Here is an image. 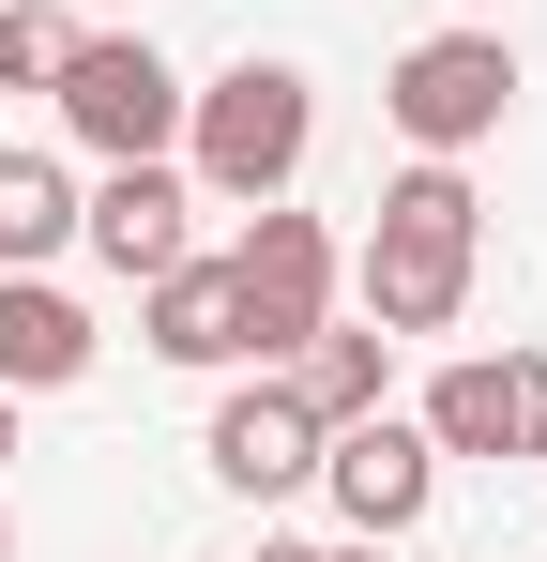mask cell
Returning a JSON list of instances; mask_svg holds the SVG:
<instances>
[{
	"label": "cell",
	"mask_w": 547,
	"mask_h": 562,
	"mask_svg": "<svg viewBox=\"0 0 547 562\" xmlns=\"http://www.w3.org/2000/svg\"><path fill=\"white\" fill-rule=\"evenodd\" d=\"M471 259H487V198H471L456 153H426V168H395V183H380V228L350 244V289H365V319H380V335H456Z\"/></svg>",
	"instance_id": "obj_1"
},
{
	"label": "cell",
	"mask_w": 547,
	"mask_h": 562,
	"mask_svg": "<svg viewBox=\"0 0 547 562\" xmlns=\"http://www.w3.org/2000/svg\"><path fill=\"white\" fill-rule=\"evenodd\" d=\"M304 137H320L304 61H228L213 92H182V183L228 198V213H259V198L304 183Z\"/></svg>",
	"instance_id": "obj_2"
},
{
	"label": "cell",
	"mask_w": 547,
	"mask_h": 562,
	"mask_svg": "<svg viewBox=\"0 0 547 562\" xmlns=\"http://www.w3.org/2000/svg\"><path fill=\"white\" fill-rule=\"evenodd\" d=\"M46 106H62V137H77L91 168H122V153H182V61L153 46V31H77L62 77H46Z\"/></svg>",
	"instance_id": "obj_3"
},
{
	"label": "cell",
	"mask_w": 547,
	"mask_h": 562,
	"mask_svg": "<svg viewBox=\"0 0 547 562\" xmlns=\"http://www.w3.org/2000/svg\"><path fill=\"white\" fill-rule=\"evenodd\" d=\"M517 92H533V61H517L502 31H426V46H395V77H380V122H395L411 153H487Z\"/></svg>",
	"instance_id": "obj_4"
},
{
	"label": "cell",
	"mask_w": 547,
	"mask_h": 562,
	"mask_svg": "<svg viewBox=\"0 0 547 562\" xmlns=\"http://www.w3.org/2000/svg\"><path fill=\"white\" fill-rule=\"evenodd\" d=\"M228 289H244V350H259V366H289V350L335 319V289H350V244H335L320 213L259 198V213H244V244H228Z\"/></svg>",
	"instance_id": "obj_5"
},
{
	"label": "cell",
	"mask_w": 547,
	"mask_h": 562,
	"mask_svg": "<svg viewBox=\"0 0 547 562\" xmlns=\"http://www.w3.org/2000/svg\"><path fill=\"white\" fill-rule=\"evenodd\" d=\"M320 486H335V517H350V532H380V548H395V532L442 502V441L380 395V411H350V426H320Z\"/></svg>",
	"instance_id": "obj_6"
},
{
	"label": "cell",
	"mask_w": 547,
	"mask_h": 562,
	"mask_svg": "<svg viewBox=\"0 0 547 562\" xmlns=\"http://www.w3.org/2000/svg\"><path fill=\"white\" fill-rule=\"evenodd\" d=\"M77 244L107 259V274H168V259H198V183H182V153H122V168H91L77 183Z\"/></svg>",
	"instance_id": "obj_7"
},
{
	"label": "cell",
	"mask_w": 547,
	"mask_h": 562,
	"mask_svg": "<svg viewBox=\"0 0 547 562\" xmlns=\"http://www.w3.org/2000/svg\"><path fill=\"white\" fill-rule=\"evenodd\" d=\"M411 426H426L442 457H547V350H471V366H442Z\"/></svg>",
	"instance_id": "obj_8"
},
{
	"label": "cell",
	"mask_w": 547,
	"mask_h": 562,
	"mask_svg": "<svg viewBox=\"0 0 547 562\" xmlns=\"http://www.w3.org/2000/svg\"><path fill=\"white\" fill-rule=\"evenodd\" d=\"M213 486H244V502H289V486H320V411L289 395V366H259V380H228L213 395Z\"/></svg>",
	"instance_id": "obj_9"
},
{
	"label": "cell",
	"mask_w": 547,
	"mask_h": 562,
	"mask_svg": "<svg viewBox=\"0 0 547 562\" xmlns=\"http://www.w3.org/2000/svg\"><path fill=\"white\" fill-rule=\"evenodd\" d=\"M91 350L107 335H91V304L62 274H0V395H77Z\"/></svg>",
	"instance_id": "obj_10"
},
{
	"label": "cell",
	"mask_w": 547,
	"mask_h": 562,
	"mask_svg": "<svg viewBox=\"0 0 547 562\" xmlns=\"http://www.w3.org/2000/svg\"><path fill=\"white\" fill-rule=\"evenodd\" d=\"M137 335H153L168 366H244V289H228V259H168V274H137Z\"/></svg>",
	"instance_id": "obj_11"
},
{
	"label": "cell",
	"mask_w": 547,
	"mask_h": 562,
	"mask_svg": "<svg viewBox=\"0 0 547 562\" xmlns=\"http://www.w3.org/2000/svg\"><path fill=\"white\" fill-rule=\"evenodd\" d=\"M289 395H304L320 426H350V411H380V395H395V335H380V319H320V335L289 350Z\"/></svg>",
	"instance_id": "obj_12"
},
{
	"label": "cell",
	"mask_w": 547,
	"mask_h": 562,
	"mask_svg": "<svg viewBox=\"0 0 547 562\" xmlns=\"http://www.w3.org/2000/svg\"><path fill=\"white\" fill-rule=\"evenodd\" d=\"M62 244H77V168L15 137V153H0V274H46Z\"/></svg>",
	"instance_id": "obj_13"
},
{
	"label": "cell",
	"mask_w": 547,
	"mask_h": 562,
	"mask_svg": "<svg viewBox=\"0 0 547 562\" xmlns=\"http://www.w3.org/2000/svg\"><path fill=\"white\" fill-rule=\"evenodd\" d=\"M77 46V0H0V92H46Z\"/></svg>",
	"instance_id": "obj_14"
},
{
	"label": "cell",
	"mask_w": 547,
	"mask_h": 562,
	"mask_svg": "<svg viewBox=\"0 0 547 562\" xmlns=\"http://www.w3.org/2000/svg\"><path fill=\"white\" fill-rule=\"evenodd\" d=\"M320 562H395V548H380V532H350V548H320Z\"/></svg>",
	"instance_id": "obj_15"
},
{
	"label": "cell",
	"mask_w": 547,
	"mask_h": 562,
	"mask_svg": "<svg viewBox=\"0 0 547 562\" xmlns=\"http://www.w3.org/2000/svg\"><path fill=\"white\" fill-rule=\"evenodd\" d=\"M244 562H320V548H289V532H259V548H244Z\"/></svg>",
	"instance_id": "obj_16"
},
{
	"label": "cell",
	"mask_w": 547,
	"mask_h": 562,
	"mask_svg": "<svg viewBox=\"0 0 547 562\" xmlns=\"http://www.w3.org/2000/svg\"><path fill=\"white\" fill-rule=\"evenodd\" d=\"M0 457H15V395H0Z\"/></svg>",
	"instance_id": "obj_17"
},
{
	"label": "cell",
	"mask_w": 547,
	"mask_h": 562,
	"mask_svg": "<svg viewBox=\"0 0 547 562\" xmlns=\"http://www.w3.org/2000/svg\"><path fill=\"white\" fill-rule=\"evenodd\" d=\"M0 562H15V517H0Z\"/></svg>",
	"instance_id": "obj_18"
}]
</instances>
